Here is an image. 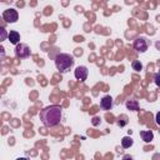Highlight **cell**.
<instances>
[{
	"label": "cell",
	"mask_w": 160,
	"mask_h": 160,
	"mask_svg": "<svg viewBox=\"0 0 160 160\" xmlns=\"http://www.w3.org/2000/svg\"><path fill=\"white\" fill-rule=\"evenodd\" d=\"M40 120L46 128H54L60 124L62 116V108L60 105H50L40 111Z\"/></svg>",
	"instance_id": "1"
},
{
	"label": "cell",
	"mask_w": 160,
	"mask_h": 160,
	"mask_svg": "<svg viewBox=\"0 0 160 160\" xmlns=\"http://www.w3.org/2000/svg\"><path fill=\"white\" fill-rule=\"evenodd\" d=\"M55 66L60 72H66L69 71L72 65H74V58L70 54H65V52H60L55 56Z\"/></svg>",
	"instance_id": "2"
},
{
	"label": "cell",
	"mask_w": 160,
	"mask_h": 160,
	"mask_svg": "<svg viewBox=\"0 0 160 160\" xmlns=\"http://www.w3.org/2000/svg\"><path fill=\"white\" fill-rule=\"evenodd\" d=\"M30 52H31V51H30V48H29L26 44L20 42V44H18L16 48H15V55H16V58L25 59V58L30 56Z\"/></svg>",
	"instance_id": "3"
},
{
	"label": "cell",
	"mask_w": 160,
	"mask_h": 160,
	"mask_svg": "<svg viewBox=\"0 0 160 160\" xmlns=\"http://www.w3.org/2000/svg\"><path fill=\"white\" fill-rule=\"evenodd\" d=\"M149 48V42L148 40L144 38V36H140V38H136L134 40V49L138 51V52H145Z\"/></svg>",
	"instance_id": "4"
},
{
	"label": "cell",
	"mask_w": 160,
	"mask_h": 160,
	"mask_svg": "<svg viewBox=\"0 0 160 160\" xmlns=\"http://www.w3.org/2000/svg\"><path fill=\"white\" fill-rule=\"evenodd\" d=\"M2 19L6 21V22H16L18 19H19V15H18V11L15 9H8L2 12Z\"/></svg>",
	"instance_id": "5"
},
{
	"label": "cell",
	"mask_w": 160,
	"mask_h": 160,
	"mask_svg": "<svg viewBox=\"0 0 160 160\" xmlns=\"http://www.w3.org/2000/svg\"><path fill=\"white\" fill-rule=\"evenodd\" d=\"M88 74H89V70L86 66H78L75 69V72H74L75 78L80 81H85L88 79Z\"/></svg>",
	"instance_id": "6"
},
{
	"label": "cell",
	"mask_w": 160,
	"mask_h": 160,
	"mask_svg": "<svg viewBox=\"0 0 160 160\" xmlns=\"http://www.w3.org/2000/svg\"><path fill=\"white\" fill-rule=\"evenodd\" d=\"M100 108L102 110H110L112 108V99H111V96H109V95L104 96L101 99V101H100Z\"/></svg>",
	"instance_id": "7"
},
{
	"label": "cell",
	"mask_w": 160,
	"mask_h": 160,
	"mask_svg": "<svg viewBox=\"0 0 160 160\" xmlns=\"http://www.w3.org/2000/svg\"><path fill=\"white\" fill-rule=\"evenodd\" d=\"M8 39H9V41H10L11 44L18 45L19 41H20V34H19L18 31H15V30H11V31L8 34Z\"/></svg>",
	"instance_id": "8"
},
{
	"label": "cell",
	"mask_w": 160,
	"mask_h": 160,
	"mask_svg": "<svg viewBox=\"0 0 160 160\" xmlns=\"http://www.w3.org/2000/svg\"><path fill=\"white\" fill-rule=\"evenodd\" d=\"M125 106H126L129 110H131V111H138V110H139V102H138V100H135V99L126 100Z\"/></svg>",
	"instance_id": "9"
},
{
	"label": "cell",
	"mask_w": 160,
	"mask_h": 160,
	"mask_svg": "<svg viewBox=\"0 0 160 160\" xmlns=\"http://www.w3.org/2000/svg\"><path fill=\"white\" fill-rule=\"evenodd\" d=\"M140 136H141V139L145 142H150L154 139V134H152L151 130H142V131H140Z\"/></svg>",
	"instance_id": "10"
},
{
	"label": "cell",
	"mask_w": 160,
	"mask_h": 160,
	"mask_svg": "<svg viewBox=\"0 0 160 160\" xmlns=\"http://www.w3.org/2000/svg\"><path fill=\"white\" fill-rule=\"evenodd\" d=\"M132 144H134V140L130 136H124L121 139V146L124 149H129L130 146H132Z\"/></svg>",
	"instance_id": "11"
},
{
	"label": "cell",
	"mask_w": 160,
	"mask_h": 160,
	"mask_svg": "<svg viewBox=\"0 0 160 160\" xmlns=\"http://www.w3.org/2000/svg\"><path fill=\"white\" fill-rule=\"evenodd\" d=\"M131 66H132V69H134L135 71H140V70H142V64H141L139 60H134V61L131 62Z\"/></svg>",
	"instance_id": "12"
},
{
	"label": "cell",
	"mask_w": 160,
	"mask_h": 160,
	"mask_svg": "<svg viewBox=\"0 0 160 160\" xmlns=\"http://www.w3.org/2000/svg\"><path fill=\"white\" fill-rule=\"evenodd\" d=\"M154 82L160 88V70L154 75Z\"/></svg>",
	"instance_id": "13"
},
{
	"label": "cell",
	"mask_w": 160,
	"mask_h": 160,
	"mask_svg": "<svg viewBox=\"0 0 160 160\" xmlns=\"http://www.w3.org/2000/svg\"><path fill=\"white\" fill-rule=\"evenodd\" d=\"M155 121H156V124L160 126V111L156 114V116H155Z\"/></svg>",
	"instance_id": "14"
},
{
	"label": "cell",
	"mask_w": 160,
	"mask_h": 160,
	"mask_svg": "<svg viewBox=\"0 0 160 160\" xmlns=\"http://www.w3.org/2000/svg\"><path fill=\"white\" fill-rule=\"evenodd\" d=\"M5 36H6V32H5L4 28H1V40H5Z\"/></svg>",
	"instance_id": "15"
},
{
	"label": "cell",
	"mask_w": 160,
	"mask_h": 160,
	"mask_svg": "<svg viewBox=\"0 0 160 160\" xmlns=\"http://www.w3.org/2000/svg\"><path fill=\"white\" fill-rule=\"evenodd\" d=\"M155 46H156V48H158V49H160V41H158V42H156V44H155Z\"/></svg>",
	"instance_id": "16"
}]
</instances>
